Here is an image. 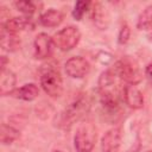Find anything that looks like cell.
Returning a JSON list of instances; mask_svg holds the SVG:
<instances>
[{
	"label": "cell",
	"instance_id": "obj_16",
	"mask_svg": "<svg viewBox=\"0 0 152 152\" xmlns=\"http://www.w3.org/2000/svg\"><path fill=\"white\" fill-rule=\"evenodd\" d=\"M20 133L17 128H14L13 126H10L7 124H2L1 125V131H0V139L1 142L4 145H10L13 141H15L19 138Z\"/></svg>",
	"mask_w": 152,
	"mask_h": 152
},
{
	"label": "cell",
	"instance_id": "obj_8",
	"mask_svg": "<svg viewBox=\"0 0 152 152\" xmlns=\"http://www.w3.org/2000/svg\"><path fill=\"white\" fill-rule=\"evenodd\" d=\"M121 142V133L118 128H112L107 131L102 139L100 145V152H119Z\"/></svg>",
	"mask_w": 152,
	"mask_h": 152
},
{
	"label": "cell",
	"instance_id": "obj_14",
	"mask_svg": "<svg viewBox=\"0 0 152 152\" xmlns=\"http://www.w3.org/2000/svg\"><path fill=\"white\" fill-rule=\"evenodd\" d=\"M100 101L107 112H116L119 108L118 95L114 90H100Z\"/></svg>",
	"mask_w": 152,
	"mask_h": 152
},
{
	"label": "cell",
	"instance_id": "obj_24",
	"mask_svg": "<svg viewBox=\"0 0 152 152\" xmlns=\"http://www.w3.org/2000/svg\"><path fill=\"white\" fill-rule=\"evenodd\" d=\"M147 152H152V151H147Z\"/></svg>",
	"mask_w": 152,
	"mask_h": 152
},
{
	"label": "cell",
	"instance_id": "obj_12",
	"mask_svg": "<svg viewBox=\"0 0 152 152\" xmlns=\"http://www.w3.org/2000/svg\"><path fill=\"white\" fill-rule=\"evenodd\" d=\"M63 21V13L58 10L50 8L39 17L40 25L45 27H56Z\"/></svg>",
	"mask_w": 152,
	"mask_h": 152
},
{
	"label": "cell",
	"instance_id": "obj_9",
	"mask_svg": "<svg viewBox=\"0 0 152 152\" xmlns=\"http://www.w3.org/2000/svg\"><path fill=\"white\" fill-rule=\"evenodd\" d=\"M122 96L125 103L133 109H139L144 106V95L133 84H127L124 87Z\"/></svg>",
	"mask_w": 152,
	"mask_h": 152
},
{
	"label": "cell",
	"instance_id": "obj_10",
	"mask_svg": "<svg viewBox=\"0 0 152 152\" xmlns=\"http://www.w3.org/2000/svg\"><path fill=\"white\" fill-rule=\"evenodd\" d=\"M38 95H39V88L34 83H27L19 88H15L11 94V96L23 101H33L38 97Z\"/></svg>",
	"mask_w": 152,
	"mask_h": 152
},
{
	"label": "cell",
	"instance_id": "obj_19",
	"mask_svg": "<svg viewBox=\"0 0 152 152\" xmlns=\"http://www.w3.org/2000/svg\"><path fill=\"white\" fill-rule=\"evenodd\" d=\"M89 6H90L89 1H83V0L76 1L75 6H74V10H72V17L76 20H81L83 18V15L86 14V12L88 11Z\"/></svg>",
	"mask_w": 152,
	"mask_h": 152
},
{
	"label": "cell",
	"instance_id": "obj_7",
	"mask_svg": "<svg viewBox=\"0 0 152 152\" xmlns=\"http://www.w3.org/2000/svg\"><path fill=\"white\" fill-rule=\"evenodd\" d=\"M55 43L53 38H51L48 33H39L36 36L33 42V49H34V56L38 59H46L49 58L53 52Z\"/></svg>",
	"mask_w": 152,
	"mask_h": 152
},
{
	"label": "cell",
	"instance_id": "obj_18",
	"mask_svg": "<svg viewBox=\"0 0 152 152\" xmlns=\"http://www.w3.org/2000/svg\"><path fill=\"white\" fill-rule=\"evenodd\" d=\"M14 6L19 12H21L24 14V17H31L36 11V6L32 1H25V0L15 1Z\"/></svg>",
	"mask_w": 152,
	"mask_h": 152
},
{
	"label": "cell",
	"instance_id": "obj_17",
	"mask_svg": "<svg viewBox=\"0 0 152 152\" xmlns=\"http://www.w3.org/2000/svg\"><path fill=\"white\" fill-rule=\"evenodd\" d=\"M152 25V5L147 6L139 15L137 21V27L139 30H146Z\"/></svg>",
	"mask_w": 152,
	"mask_h": 152
},
{
	"label": "cell",
	"instance_id": "obj_6",
	"mask_svg": "<svg viewBox=\"0 0 152 152\" xmlns=\"http://www.w3.org/2000/svg\"><path fill=\"white\" fill-rule=\"evenodd\" d=\"M65 72L71 78H83L86 75H88L90 70V65L88 61L81 56H75L69 58L65 62L64 65Z\"/></svg>",
	"mask_w": 152,
	"mask_h": 152
},
{
	"label": "cell",
	"instance_id": "obj_11",
	"mask_svg": "<svg viewBox=\"0 0 152 152\" xmlns=\"http://www.w3.org/2000/svg\"><path fill=\"white\" fill-rule=\"evenodd\" d=\"M32 20L30 17H15V18H11L8 20H6L5 23H2L1 27H4L5 30H7L8 32L12 33H18L19 31H24L28 27H32Z\"/></svg>",
	"mask_w": 152,
	"mask_h": 152
},
{
	"label": "cell",
	"instance_id": "obj_1",
	"mask_svg": "<svg viewBox=\"0 0 152 152\" xmlns=\"http://www.w3.org/2000/svg\"><path fill=\"white\" fill-rule=\"evenodd\" d=\"M89 107H90V101L87 94H80L65 108L62 115L63 124L66 126V125H72L75 121H78L89 110Z\"/></svg>",
	"mask_w": 152,
	"mask_h": 152
},
{
	"label": "cell",
	"instance_id": "obj_13",
	"mask_svg": "<svg viewBox=\"0 0 152 152\" xmlns=\"http://www.w3.org/2000/svg\"><path fill=\"white\" fill-rule=\"evenodd\" d=\"M0 40H1L2 50L8 51V52H13V51L18 50L19 46H20V39L18 38L17 33L8 32L4 27H1V38H0Z\"/></svg>",
	"mask_w": 152,
	"mask_h": 152
},
{
	"label": "cell",
	"instance_id": "obj_23",
	"mask_svg": "<svg viewBox=\"0 0 152 152\" xmlns=\"http://www.w3.org/2000/svg\"><path fill=\"white\" fill-rule=\"evenodd\" d=\"M52 152H62V151H59V150H55V151H52Z\"/></svg>",
	"mask_w": 152,
	"mask_h": 152
},
{
	"label": "cell",
	"instance_id": "obj_20",
	"mask_svg": "<svg viewBox=\"0 0 152 152\" xmlns=\"http://www.w3.org/2000/svg\"><path fill=\"white\" fill-rule=\"evenodd\" d=\"M129 36H131V30L128 27V25H122L120 31H119V34H118V43L119 44H126L129 39Z\"/></svg>",
	"mask_w": 152,
	"mask_h": 152
},
{
	"label": "cell",
	"instance_id": "obj_21",
	"mask_svg": "<svg viewBox=\"0 0 152 152\" xmlns=\"http://www.w3.org/2000/svg\"><path fill=\"white\" fill-rule=\"evenodd\" d=\"M145 75H146V78L148 80L150 84L152 86V62L146 65V68H145Z\"/></svg>",
	"mask_w": 152,
	"mask_h": 152
},
{
	"label": "cell",
	"instance_id": "obj_22",
	"mask_svg": "<svg viewBox=\"0 0 152 152\" xmlns=\"http://www.w3.org/2000/svg\"><path fill=\"white\" fill-rule=\"evenodd\" d=\"M1 63H0V66H1V71H4V70H6V65H7V63H8V59L5 57V56H1Z\"/></svg>",
	"mask_w": 152,
	"mask_h": 152
},
{
	"label": "cell",
	"instance_id": "obj_4",
	"mask_svg": "<svg viewBox=\"0 0 152 152\" xmlns=\"http://www.w3.org/2000/svg\"><path fill=\"white\" fill-rule=\"evenodd\" d=\"M40 86L49 96L51 97L61 96L63 91V81L61 74L53 68H49L44 70L40 76Z\"/></svg>",
	"mask_w": 152,
	"mask_h": 152
},
{
	"label": "cell",
	"instance_id": "obj_5",
	"mask_svg": "<svg viewBox=\"0 0 152 152\" xmlns=\"http://www.w3.org/2000/svg\"><path fill=\"white\" fill-rule=\"evenodd\" d=\"M81 39V32L76 26H66L59 30L53 36L55 46L61 51H70L78 44Z\"/></svg>",
	"mask_w": 152,
	"mask_h": 152
},
{
	"label": "cell",
	"instance_id": "obj_15",
	"mask_svg": "<svg viewBox=\"0 0 152 152\" xmlns=\"http://www.w3.org/2000/svg\"><path fill=\"white\" fill-rule=\"evenodd\" d=\"M15 76L10 70L1 71V81H0V93L1 95H11L15 89Z\"/></svg>",
	"mask_w": 152,
	"mask_h": 152
},
{
	"label": "cell",
	"instance_id": "obj_2",
	"mask_svg": "<svg viewBox=\"0 0 152 152\" xmlns=\"http://www.w3.org/2000/svg\"><path fill=\"white\" fill-rule=\"evenodd\" d=\"M96 140V131L91 124H82L75 135L74 146L76 152H91Z\"/></svg>",
	"mask_w": 152,
	"mask_h": 152
},
{
	"label": "cell",
	"instance_id": "obj_3",
	"mask_svg": "<svg viewBox=\"0 0 152 152\" xmlns=\"http://www.w3.org/2000/svg\"><path fill=\"white\" fill-rule=\"evenodd\" d=\"M114 74L119 76L127 84H138L141 81V72L137 65V63L129 58L120 59L115 63Z\"/></svg>",
	"mask_w": 152,
	"mask_h": 152
}]
</instances>
